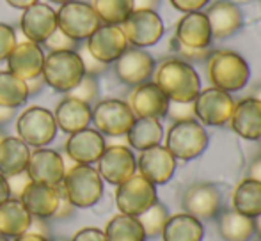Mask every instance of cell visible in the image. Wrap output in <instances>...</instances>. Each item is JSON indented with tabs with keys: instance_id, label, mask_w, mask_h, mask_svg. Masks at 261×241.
<instances>
[{
	"instance_id": "1",
	"label": "cell",
	"mask_w": 261,
	"mask_h": 241,
	"mask_svg": "<svg viewBox=\"0 0 261 241\" xmlns=\"http://www.w3.org/2000/svg\"><path fill=\"white\" fill-rule=\"evenodd\" d=\"M153 76L162 93L174 103H192L201 91V78L194 66L176 57L160 62Z\"/></svg>"
},
{
	"instance_id": "2",
	"label": "cell",
	"mask_w": 261,
	"mask_h": 241,
	"mask_svg": "<svg viewBox=\"0 0 261 241\" xmlns=\"http://www.w3.org/2000/svg\"><path fill=\"white\" fill-rule=\"evenodd\" d=\"M208 62V78L213 87L226 93H238L251 80L247 61L231 50H213Z\"/></svg>"
},
{
	"instance_id": "3",
	"label": "cell",
	"mask_w": 261,
	"mask_h": 241,
	"mask_svg": "<svg viewBox=\"0 0 261 241\" xmlns=\"http://www.w3.org/2000/svg\"><path fill=\"white\" fill-rule=\"evenodd\" d=\"M61 185L68 200L76 209L96 206L103 197V179L93 165L75 163L68 167Z\"/></svg>"
},
{
	"instance_id": "4",
	"label": "cell",
	"mask_w": 261,
	"mask_h": 241,
	"mask_svg": "<svg viewBox=\"0 0 261 241\" xmlns=\"http://www.w3.org/2000/svg\"><path fill=\"white\" fill-rule=\"evenodd\" d=\"M210 137L204 126L197 119L176 120L171 124L165 135V147L181 162L196 160L206 151Z\"/></svg>"
},
{
	"instance_id": "5",
	"label": "cell",
	"mask_w": 261,
	"mask_h": 241,
	"mask_svg": "<svg viewBox=\"0 0 261 241\" xmlns=\"http://www.w3.org/2000/svg\"><path fill=\"white\" fill-rule=\"evenodd\" d=\"M82 61L75 52H50L45 55L41 76L48 87L57 93H69L84 78Z\"/></svg>"
},
{
	"instance_id": "6",
	"label": "cell",
	"mask_w": 261,
	"mask_h": 241,
	"mask_svg": "<svg viewBox=\"0 0 261 241\" xmlns=\"http://www.w3.org/2000/svg\"><path fill=\"white\" fill-rule=\"evenodd\" d=\"M101 25L96 11L89 2L84 0H71L59 7L57 11V27L73 41H87L91 34Z\"/></svg>"
},
{
	"instance_id": "7",
	"label": "cell",
	"mask_w": 261,
	"mask_h": 241,
	"mask_svg": "<svg viewBox=\"0 0 261 241\" xmlns=\"http://www.w3.org/2000/svg\"><path fill=\"white\" fill-rule=\"evenodd\" d=\"M91 123L103 137H126L135 123V115L126 101L109 98L91 107Z\"/></svg>"
},
{
	"instance_id": "8",
	"label": "cell",
	"mask_w": 261,
	"mask_h": 241,
	"mask_svg": "<svg viewBox=\"0 0 261 241\" xmlns=\"http://www.w3.org/2000/svg\"><path fill=\"white\" fill-rule=\"evenodd\" d=\"M18 138L29 147H46L57 135L54 112L43 107H29L16 119Z\"/></svg>"
},
{
	"instance_id": "9",
	"label": "cell",
	"mask_w": 261,
	"mask_h": 241,
	"mask_svg": "<svg viewBox=\"0 0 261 241\" xmlns=\"http://www.w3.org/2000/svg\"><path fill=\"white\" fill-rule=\"evenodd\" d=\"M155 202H158L156 186L141 176L134 174L130 179L117 185L116 190V206L119 213L130 217H141Z\"/></svg>"
},
{
	"instance_id": "10",
	"label": "cell",
	"mask_w": 261,
	"mask_h": 241,
	"mask_svg": "<svg viewBox=\"0 0 261 241\" xmlns=\"http://www.w3.org/2000/svg\"><path fill=\"white\" fill-rule=\"evenodd\" d=\"M233 110V96L217 87L199 91L197 98L194 100V115L204 126H224L231 120Z\"/></svg>"
},
{
	"instance_id": "11",
	"label": "cell",
	"mask_w": 261,
	"mask_h": 241,
	"mask_svg": "<svg viewBox=\"0 0 261 241\" xmlns=\"http://www.w3.org/2000/svg\"><path fill=\"white\" fill-rule=\"evenodd\" d=\"M222 192L217 185L208 181L192 183L183 192L181 207L187 215L197 220H213L222 211Z\"/></svg>"
},
{
	"instance_id": "12",
	"label": "cell",
	"mask_w": 261,
	"mask_h": 241,
	"mask_svg": "<svg viewBox=\"0 0 261 241\" xmlns=\"http://www.w3.org/2000/svg\"><path fill=\"white\" fill-rule=\"evenodd\" d=\"M119 27L128 45L135 48L156 45L164 36V21L155 11H132V14Z\"/></svg>"
},
{
	"instance_id": "13",
	"label": "cell",
	"mask_w": 261,
	"mask_h": 241,
	"mask_svg": "<svg viewBox=\"0 0 261 241\" xmlns=\"http://www.w3.org/2000/svg\"><path fill=\"white\" fill-rule=\"evenodd\" d=\"M155 59L144 48L128 46L124 53L114 62V75L121 83L128 87H137L144 82H149L155 73Z\"/></svg>"
},
{
	"instance_id": "14",
	"label": "cell",
	"mask_w": 261,
	"mask_h": 241,
	"mask_svg": "<svg viewBox=\"0 0 261 241\" xmlns=\"http://www.w3.org/2000/svg\"><path fill=\"white\" fill-rule=\"evenodd\" d=\"M96 163L101 179L114 186L137 174V158L126 145H107Z\"/></svg>"
},
{
	"instance_id": "15",
	"label": "cell",
	"mask_w": 261,
	"mask_h": 241,
	"mask_svg": "<svg viewBox=\"0 0 261 241\" xmlns=\"http://www.w3.org/2000/svg\"><path fill=\"white\" fill-rule=\"evenodd\" d=\"M25 172L32 183L46 186H59L64 179L66 163L61 153L48 147H38L31 151Z\"/></svg>"
},
{
	"instance_id": "16",
	"label": "cell",
	"mask_w": 261,
	"mask_h": 241,
	"mask_svg": "<svg viewBox=\"0 0 261 241\" xmlns=\"http://www.w3.org/2000/svg\"><path fill=\"white\" fill-rule=\"evenodd\" d=\"M87 50L94 59H98L103 64H114L124 50L128 48V41L124 38L119 25H105L101 23L86 41Z\"/></svg>"
},
{
	"instance_id": "17",
	"label": "cell",
	"mask_w": 261,
	"mask_h": 241,
	"mask_svg": "<svg viewBox=\"0 0 261 241\" xmlns=\"http://www.w3.org/2000/svg\"><path fill=\"white\" fill-rule=\"evenodd\" d=\"M107 147L105 137L94 128H84L68 137L64 144L66 156L79 165H93L100 160Z\"/></svg>"
},
{
	"instance_id": "18",
	"label": "cell",
	"mask_w": 261,
	"mask_h": 241,
	"mask_svg": "<svg viewBox=\"0 0 261 241\" xmlns=\"http://www.w3.org/2000/svg\"><path fill=\"white\" fill-rule=\"evenodd\" d=\"M204 14L212 28V38L217 41L233 38L244 27V13L238 4L231 0H215L210 4Z\"/></svg>"
},
{
	"instance_id": "19",
	"label": "cell",
	"mask_w": 261,
	"mask_h": 241,
	"mask_svg": "<svg viewBox=\"0 0 261 241\" xmlns=\"http://www.w3.org/2000/svg\"><path fill=\"white\" fill-rule=\"evenodd\" d=\"M178 160L167 151L165 145H153L141 151L137 158V170L144 179L153 185H165L172 179Z\"/></svg>"
},
{
	"instance_id": "20",
	"label": "cell",
	"mask_w": 261,
	"mask_h": 241,
	"mask_svg": "<svg viewBox=\"0 0 261 241\" xmlns=\"http://www.w3.org/2000/svg\"><path fill=\"white\" fill-rule=\"evenodd\" d=\"M169 103V98L151 80L134 87L128 98V107L132 108L135 117L162 119L167 115Z\"/></svg>"
},
{
	"instance_id": "21",
	"label": "cell",
	"mask_w": 261,
	"mask_h": 241,
	"mask_svg": "<svg viewBox=\"0 0 261 241\" xmlns=\"http://www.w3.org/2000/svg\"><path fill=\"white\" fill-rule=\"evenodd\" d=\"M20 28L29 41L43 45L57 28V11H54L48 4H32L31 7L23 9V14L20 18Z\"/></svg>"
},
{
	"instance_id": "22",
	"label": "cell",
	"mask_w": 261,
	"mask_h": 241,
	"mask_svg": "<svg viewBox=\"0 0 261 241\" xmlns=\"http://www.w3.org/2000/svg\"><path fill=\"white\" fill-rule=\"evenodd\" d=\"M43 62H45V53L38 43H16L11 55L7 57V71L27 82L41 75Z\"/></svg>"
},
{
	"instance_id": "23",
	"label": "cell",
	"mask_w": 261,
	"mask_h": 241,
	"mask_svg": "<svg viewBox=\"0 0 261 241\" xmlns=\"http://www.w3.org/2000/svg\"><path fill=\"white\" fill-rule=\"evenodd\" d=\"M174 39L190 48H210L213 38L206 14L201 11L185 13V16L179 18V21L176 23Z\"/></svg>"
},
{
	"instance_id": "24",
	"label": "cell",
	"mask_w": 261,
	"mask_h": 241,
	"mask_svg": "<svg viewBox=\"0 0 261 241\" xmlns=\"http://www.w3.org/2000/svg\"><path fill=\"white\" fill-rule=\"evenodd\" d=\"M231 130L245 140H258L261 137V101L258 98H244L234 103L231 115Z\"/></svg>"
},
{
	"instance_id": "25",
	"label": "cell",
	"mask_w": 261,
	"mask_h": 241,
	"mask_svg": "<svg viewBox=\"0 0 261 241\" xmlns=\"http://www.w3.org/2000/svg\"><path fill=\"white\" fill-rule=\"evenodd\" d=\"M54 119L57 124V130L71 135L84 128H89L91 124V105L84 103L75 98L64 96L57 103L54 110Z\"/></svg>"
},
{
	"instance_id": "26",
	"label": "cell",
	"mask_w": 261,
	"mask_h": 241,
	"mask_svg": "<svg viewBox=\"0 0 261 241\" xmlns=\"http://www.w3.org/2000/svg\"><path fill=\"white\" fill-rule=\"evenodd\" d=\"M25 209L38 218H52L59 204V186H46L31 183L20 197Z\"/></svg>"
},
{
	"instance_id": "27",
	"label": "cell",
	"mask_w": 261,
	"mask_h": 241,
	"mask_svg": "<svg viewBox=\"0 0 261 241\" xmlns=\"http://www.w3.org/2000/svg\"><path fill=\"white\" fill-rule=\"evenodd\" d=\"M32 215L25 209L20 199H7L0 204V234L6 238H18L31 227Z\"/></svg>"
},
{
	"instance_id": "28",
	"label": "cell",
	"mask_w": 261,
	"mask_h": 241,
	"mask_svg": "<svg viewBox=\"0 0 261 241\" xmlns=\"http://www.w3.org/2000/svg\"><path fill=\"white\" fill-rule=\"evenodd\" d=\"M215 218L219 234L224 241H251L254 238V218L234 209H222Z\"/></svg>"
},
{
	"instance_id": "29",
	"label": "cell",
	"mask_w": 261,
	"mask_h": 241,
	"mask_svg": "<svg viewBox=\"0 0 261 241\" xmlns=\"http://www.w3.org/2000/svg\"><path fill=\"white\" fill-rule=\"evenodd\" d=\"M31 147L18 137H6L0 142V174L6 177L27 169Z\"/></svg>"
},
{
	"instance_id": "30",
	"label": "cell",
	"mask_w": 261,
	"mask_h": 241,
	"mask_svg": "<svg viewBox=\"0 0 261 241\" xmlns=\"http://www.w3.org/2000/svg\"><path fill=\"white\" fill-rule=\"evenodd\" d=\"M160 238L164 241H203L204 227L192 215L178 213L167 218Z\"/></svg>"
},
{
	"instance_id": "31",
	"label": "cell",
	"mask_w": 261,
	"mask_h": 241,
	"mask_svg": "<svg viewBox=\"0 0 261 241\" xmlns=\"http://www.w3.org/2000/svg\"><path fill=\"white\" fill-rule=\"evenodd\" d=\"M162 138H164V128L160 119L135 117V123L126 133L128 144L135 151H144L153 145H160Z\"/></svg>"
},
{
	"instance_id": "32",
	"label": "cell",
	"mask_w": 261,
	"mask_h": 241,
	"mask_svg": "<svg viewBox=\"0 0 261 241\" xmlns=\"http://www.w3.org/2000/svg\"><path fill=\"white\" fill-rule=\"evenodd\" d=\"M233 209L249 218L261 215V183L245 177L233 192Z\"/></svg>"
},
{
	"instance_id": "33",
	"label": "cell",
	"mask_w": 261,
	"mask_h": 241,
	"mask_svg": "<svg viewBox=\"0 0 261 241\" xmlns=\"http://www.w3.org/2000/svg\"><path fill=\"white\" fill-rule=\"evenodd\" d=\"M107 241H146L144 229L137 217L130 215H116L105 225Z\"/></svg>"
},
{
	"instance_id": "34",
	"label": "cell",
	"mask_w": 261,
	"mask_h": 241,
	"mask_svg": "<svg viewBox=\"0 0 261 241\" xmlns=\"http://www.w3.org/2000/svg\"><path fill=\"white\" fill-rule=\"evenodd\" d=\"M29 100L25 80L18 78L11 71H0V107L18 108Z\"/></svg>"
},
{
	"instance_id": "35",
	"label": "cell",
	"mask_w": 261,
	"mask_h": 241,
	"mask_svg": "<svg viewBox=\"0 0 261 241\" xmlns=\"http://www.w3.org/2000/svg\"><path fill=\"white\" fill-rule=\"evenodd\" d=\"M93 9L105 25H121L134 11V0H93Z\"/></svg>"
},
{
	"instance_id": "36",
	"label": "cell",
	"mask_w": 261,
	"mask_h": 241,
	"mask_svg": "<svg viewBox=\"0 0 261 241\" xmlns=\"http://www.w3.org/2000/svg\"><path fill=\"white\" fill-rule=\"evenodd\" d=\"M137 218L141 222L142 229H144L146 238H158L162 234V231H164V225L169 218V211L162 202H155L148 211H144Z\"/></svg>"
},
{
	"instance_id": "37",
	"label": "cell",
	"mask_w": 261,
	"mask_h": 241,
	"mask_svg": "<svg viewBox=\"0 0 261 241\" xmlns=\"http://www.w3.org/2000/svg\"><path fill=\"white\" fill-rule=\"evenodd\" d=\"M66 96L80 100L87 105H94L96 101H100V83H98L96 76L84 75V78L79 82V85L73 87L69 93H66Z\"/></svg>"
},
{
	"instance_id": "38",
	"label": "cell",
	"mask_w": 261,
	"mask_h": 241,
	"mask_svg": "<svg viewBox=\"0 0 261 241\" xmlns=\"http://www.w3.org/2000/svg\"><path fill=\"white\" fill-rule=\"evenodd\" d=\"M171 50L176 55V59L185 61V62H189V64H201V62H206L210 59V55L213 53L212 48H190V46L181 45V43L174 38L171 39Z\"/></svg>"
},
{
	"instance_id": "39",
	"label": "cell",
	"mask_w": 261,
	"mask_h": 241,
	"mask_svg": "<svg viewBox=\"0 0 261 241\" xmlns=\"http://www.w3.org/2000/svg\"><path fill=\"white\" fill-rule=\"evenodd\" d=\"M76 53H79V57H80V61H82V66H84V71H86V75H89V76H101L103 73L107 71V68L109 66L103 64V62H100L98 59H94L93 55H91V52L87 50V46H86V43L84 45H80L79 43V46H76Z\"/></svg>"
},
{
	"instance_id": "40",
	"label": "cell",
	"mask_w": 261,
	"mask_h": 241,
	"mask_svg": "<svg viewBox=\"0 0 261 241\" xmlns=\"http://www.w3.org/2000/svg\"><path fill=\"white\" fill-rule=\"evenodd\" d=\"M43 45H45V48L48 50V52H75L79 43L73 41L71 38H68V36L57 27L52 32V36H50Z\"/></svg>"
},
{
	"instance_id": "41",
	"label": "cell",
	"mask_w": 261,
	"mask_h": 241,
	"mask_svg": "<svg viewBox=\"0 0 261 241\" xmlns=\"http://www.w3.org/2000/svg\"><path fill=\"white\" fill-rule=\"evenodd\" d=\"M16 46V34L14 28L7 23H0V62L7 61L13 48Z\"/></svg>"
},
{
	"instance_id": "42",
	"label": "cell",
	"mask_w": 261,
	"mask_h": 241,
	"mask_svg": "<svg viewBox=\"0 0 261 241\" xmlns=\"http://www.w3.org/2000/svg\"><path fill=\"white\" fill-rule=\"evenodd\" d=\"M75 213H76V207L68 200L64 190H62V185H59V204L55 207L52 218L54 220H69V218L75 217Z\"/></svg>"
},
{
	"instance_id": "43",
	"label": "cell",
	"mask_w": 261,
	"mask_h": 241,
	"mask_svg": "<svg viewBox=\"0 0 261 241\" xmlns=\"http://www.w3.org/2000/svg\"><path fill=\"white\" fill-rule=\"evenodd\" d=\"M165 117H169L172 123H176V120L196 119V115H194V101L192 103H174V101H171Z\"/></svg>"
},
{
	"instance_id": "44",
	"label": "cell",
	"mask_w": 261,
	"mask_h": 241,
	"mask_svg": "<svg viewBox=\"0 0 261 241\" xmlns=\"http://www.w3.org/2000/svg\"><path fill=\"white\" fill-rule=\"evenodd\" d=\"M31 177H29V174L25 172H20V174H14V176H9L7 177V185H9V193L13 199H20L21 193H23V190L27 188L29 185H31Z\"/></svg>"
},
{
	"instance_id": "45",
	"label": "cell",
	"mask_w": 261,
	"mask_h": 241,
	"mask_svg": "<svg viewBox=\"0 0 261 241\" xmlns=\"http://www.w3.org/2000/svg\"><path fill=\"white\" fill-rule=\"evenodd\" d=\"M169 2L174 9L181 11V13H196V11L204 9L210 0H169Z\"/></svg>"
},
{
	"instance_id": "46",
	"label": "cell",
	"mask_w": 261,
	"mask_h": 241,
	"mask_svg": "<svg viewBox=\"0 0 261 241\" xmlns=\"http://www.w3.org/2000/svg\"><path fill=\"white\" fill-rule=\"evenodd\" d=\"M69 241H107V238L101 229L84 227V229H80L79 232H75L73 238H69Z\"/></svg>"
},
{
	"instance_id": "47",
	"label": "cell",
	"mask_w": 261,
	"mask_h": 241,
	"mask_svg": "<svg viewBox=\"0 0 261 241\" xmlns=\"http://www.w3.org/2000/svg\"><path fill=\"white\" fill-rule=\"evenodd\" d=\"M27 232H34V234L39 236H45V238L50 239L52 232H50V224H48V218H38V217H32L31 222V227H29Z\"/></svg>"
},
{
	"instance_id": "48",
	"label": "cell",
	"mask_w": 261,
	"mask_h": 241,
	"mask_svg": "<svg viewBox=\"0 0 261 241\" xmlns=\"http://www.w3.org/2000/svg\"><path fill=\"white\" fill-rule=\"evenodd\" d=\"M247 177L261 183V153L254 156L247 165Z\"/></svg>"
},
{
	"instance_id": "49",
	"label": "cell",
	"mask_w": 261,
	"mask_h": 241,
	"mask_svg": "<svg viewBox=\"0 0 261 241\" xmlns=\"http://www.w3.org/2000/svg\"><path fill=\"white\" fill-rule=\"evenodd\" d=\"M27 91H29V98H32V96H38L39 93L43 91V87L46 85L45 83V80H43V76L39 75V76H36V78H31V80H27Z\"/></svg>"
},
{
	"instance_id": "50",
	"label": "cell",
	"mask_w": 261,
	"mask_h": 241,
	"mask_svg": "<svg viewBox=\"0 0 261 241\" xmlns=\"http://www.w3.org/2000/svg\"><path fill=\"white\" fill-rule=\"evenodd\" d=\"M160 0H134V11H158Z\"/></svg>"
},
{
	"instance_id": "51",
	"label": "cell",
	"mask_w": 261,
	"mask_h": 241,
	"mask_svg": "<svg viewBox=\"0 0 261 241\" xmlns=\"http://www.w3.org/2000/svg\"><path fill=\"white\" fill-rule=\"evenodd\" d=\"M16 115V108H7V107H0V128L6 126L7 123L14 119Z\"/></svg>"
},
{
	"instance_id": "52",
	"label": "cell",
	"mask_w": 261,
	"mask_h": 241,
	"mask_svg": "<svg viewBox=\"0 0 261 241\" xmlns=\"http://www.w3.org/2000/svg\"><path fill=\"white\" fill-rule=\"evenodd\" d=\"M7 199H11L9 185H7V177L0 174V204H4Z\"/></svg>"
},
{
	"instance_id": "53",
	"label": "cell",
	"mask_w": 261,
	"mask_h": 241,
	"mask_svg": "<svg viewBox=\"0 0 261 241\" xmlns=\"http://www.w3.org/2000/svg\"><path fill=\"white\" fill-rule=\"evenodd\" d=\"M7 4H9L11 7H14V9H27V7H31L32 4H36L38 0H6Z\"/></svg>"
},
{
	"instance_id": "54",
	"label": "cell",
	"mask_w": 261,
	"mask_h": 241,
	"mask_svg": "<svg viewBox=\"0 0 261 241\" xmlns=\"http://www.w3.org/2000/svg\"><path fill=\"white\" fill-rule=\"evenodd\" d=\"M14 241H50V239L45 238V236L34 234V232H25V234H21V236H18V238H14Z\"/></svg>"
},
{
	"instance_id": "55",
	"label": "cell",
	"mask_w": 261,
	"mask_h": 241,
	"mask_svg": "<svg viewBox=\"0 0 261 241\" xmlns=\"http://www.w3.org/2000/svg\"><path fill=\"white\" fill-rule=\"evenodd\" d=\"M254 236H258L261 239V215L254 218Z\"/></svg>"
},
{
	"instance_id": "56",
	"label": "cell",
	"mask_w": 261,
	"mask_h": 241,
	"mask_svg": "<svg viewBox=\"0 0 261 241\" xmlns=\"http://www.w3.org/2000/svg\"><path fill=\"white\" fill-rule=\"evenodd\" d=\"M6 137H7V135H6V131H4L2 128H0V142H2V140H4V138H6Z\"/></svg>"
},
{
	"instance_id": "57",
	"label": "cell",
	"mask_w": 261,
	"mask_h": 241,
	"mask_svg": "<svg viewBox=\"0 0 261 241\" xmlns=\"http://www.w3.org/2000/svg\"><path fill=\"white\" fill-rule=\"evenodd\" d=\"M50 2H57V4H61V6H62V4H66V2H71V0H50Z\"/></svg>"
},
{
	"instance_id": "58",
	"label": "cell",
	"mask_w": 261,
	"mask_h": 241,
	"mask_svg": "<svg viewBox=\"0 0 261 241\" xmlns=\"http://www.w3.org/2000/svg\"><path fill=\"white\" fill-rule=\"evenodd\" d=\"M50 241H69L68 238H55V239H50Z\"/></svg>"
},
{
	"instance_id": "59",
	"label": "cell",
	"mask_w": 261,
	"mask_h": 241,
	"mask_svg": "<svg viewBox=\"0 0 261 241\" xmlns=\"http://www.w3.org/2000/svg\"><path fill=\"white\" fill-rule=\"evenodd\" d=\"M0 241H9V238H6V236L0 234Z\"/></svg>"
},
{
	"instance_id": "60",
	"label": "cell",
	"mask_w": 261,
	"mask_h": 241,
	"mask_svg": "<svg viewBox=\"0 0 261 241\" xmlns=\"http://www.w3.org/2000/svg\"><path fill=\"white\" fill-rule=\"evenodd\" d=\"M256 142H258V144H259V147H261V137L258 138V140H256Z\"/></svg>"
}]
</instances>
